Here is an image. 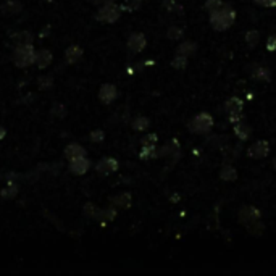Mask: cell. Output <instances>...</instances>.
I'll return each mask as SVG.
<instances>
[{"mask_svg":"<svg viewBox=\"0 0 276 276\" xmlns=\"http://www.w3.org/2000/svg\"><path fill=\"white\" fill-rule=\"evenodd\" d=\"M115 97H116V89H115V86H112V84L102 86V89H100V99H102L103 102L110 103L112 100H115Z\"/></svg>","mask_w":276,"mask_h":276,"instance_id":"7c38bea8","label":"cell"},{"mask_svg":"<svg viewBox=\"0 0 276 276\" xmlns=\"http://www.w3.org/2000/svg\"><path fill=\"white\" fill-rule=\"evenodd\" d=\"M270 152V144L267 140H257L255 144H252L247 149V155L254 160H260V158L267 157Z\"/></svg>","mask_w":276,"mask_h":276,"instance_id":"3957f363","label":"cell"},{"mask_svg":"<svg viewBox=\"0 0 276 276\" xmlns=\"http://www.w3.org/2000/svg\"><path fill=\"white\" fill-rule=\"evenodd\" d=\"M195 50H197V46H195V42L186 41V42H183V44H180V47L176 48V53L184 55V57H191V55H192Z\"/></svg>","mask_w":276,"mask_h":276,"instance_id":"5bb4252c","label":"cell"},{"mask_svg":"<svg viewBox=\"0 0 276 276\" xmlns=\"http://www.w3.org/2000/svg\"><path fill=\"white\" fill-rule=\"evenodd\" d=\"M171 65H173V68H176V70H183V68H186V65H187V57H184V55L176 53V57L173 58V61H171Z\"/></svg>","mask_w":276,"mask_h":276,"instance_id":"d6986e66","label":"cell"},{"mask_svg":"<svg viewBox=\"0 0 276 276\" xmlns=\"http://www.w3.org/2000/svg\"><path fill=\"white\" fill-rule=\"evenodd\" d=\"M212 126H213L212 115H208L207 112H202L197 116H194L192 121L189 123V131L194 134H207L212 130Z\"/></svg>","mask_w":276,"mask_h":276,"instance_id":"7a4b0ae2","label":"cell"},{"mask_svg":"<svg viewBox=\"0 0 276 276\" xmlns=\"http://www.w3.org/2000/svg\"><path fill=\"white\" fill-rule=\"evenodd\" d=\"M157 157H167V158H178L180 157V142H178V139L170 140V142L162 147L160 150H157Z\"/></svg>","mask_w":276,"mask_h":276,"instance_id":"5b68a950","label":"cell"},{"mask_svg":"<svg viewBox=\"0 0 276 276\" xmlns=\"http://www.w3.org/2000/svg\"><path fill=\"white\" fill-rule=\"evenodd\" d=\"M89 168V162L84 157H78L75 160H71V171L76 175H84Z\"/></svg>","mask_w":276,"mask_h":276,"instance_id":"8fae6325","label":"cell"},{"mask_svg":"<svg viewBox=\"0 0 276 276\" xmlns=\"http://www.w3.org/2000/svg\"><path fill=\"white\" fill-rule=\"evenodd\" d=\"M15 60H16V63L20 65V66H26V65H29L31 61L34 60V58H33V52H31V47H29V46H26V47H20V50L16 52Z\"/></svg>","mask_w":276,"mask_h":276,"instance_id":"9c48e42d","label":"cell"},{"mask_svg":"<svg viewBox=\"0 0 276 276\" xmlns=\"http://www.w3.org/2000/svg\"><path fill=\"white\" fill-rule=\"evenodd\" d=\"M145 44H147V41L144 38V34L136 33V34L131 36L130 41H128V48H130V50L134 52V53H139V52L144 50Z\"/></svg>","mask_w":276,"mask_h":276,"instance_id":"52a82bcc","label":"cell"},{"mask_svg":"<svg viewBox=\"0 0 276 276\" xmlns=\"http://www.w3.org/2000/svg\"><path fill=\"white\" fill-rule=\"evenodd\" d=\"M183 38V29L181 28H176V26H171L168 29V39L171 41H178Z\"/></svg>","mask_w":276,"mask_h":276,"instance_id":"603a6c76","label":"cell"},{"mask_svg":"<svg viewBox=\"0 0 276 276\" xmlns=\"http://www.w3.org/2000/svg\"><path fill=\"white\" fill-rule=\"evenodd\" d=\"M92 139H94V140H100V139H103V134L100 131H97V133L92 134Z\"/></svg>","mask_w":276,"mask_h":276,"instance_id":"4dcf8cb0","label":"cell"},{"mask_svg":"<svg viewBox=\"0 0 276 276\" xmlns=\"http://www.w3.org/2000/svg\"><path fill=\"white\" fill-rule=\"evenodd\" d=\"M259 218H260V212L257 210L255 207H244L242 210L239 212V220H241V223L245 226L255 223Z\"/></svg>","mask_w":276,"mask_h":276,"instance_id":"8992f818","label":"cell"},{"mask_svg":"<svg viewBox=\"0 0 276 276\" xmlns=\"http://www.w3.org/2000/svg\"><path fill=\"white\" fill-rule=\"evenodd\" d=\"M113 204H116V205H120V207H130V204H131V195L130 194H120L118 197H115L113 199Z\"/></svg>","mask_w":276,"mask_h":276,"instance_id":"ffe728a7","label":"cell"},{"mask_svg":"<svg viewBox=\"0 0 276 276\" xmlns=\"http://www.w3.org/2000/svg\"><path fill=\"white\" fill-rule=\"evenodd\" d=\"M220 176H222V180L225 181H234L237 180V171L231 167V165H226V167L222 170V173H220Z\"/></svg>","mask_w":276,"mask_h":276,"instance_id":"2e32d148","label":"cell"},{"mask_svg":"<svg viewBox=\"0 0 276 276\" xmlns=\"http://www.w3.org/2000/svg\"><path fill=\"white\" fill-rule=\"evenodd\" d=\"M257 5H260V7H267V8H272L276 7V0H254Z\"/></svg>","mask_w":276,"mask_h":276,"instance_id":"83f0119b","label":"cell"},{"mask_svg":"<svg viewBox=\"0 0 276 276\" xmlns=\"http://www.w3.org/2000/svg\"><path fill=\"white\" fill-rule=\"evenodd\" d=\"M118 168V163H116L113 158H103V160L97 165V171L102 175H110Z\"/></svg>","mask_w":276,"mask_h":276,"instance_id":"30bf717a","label":"cell"},{"mask_svg":"<svg viewBox=\"0 0 276 276\" xmlns=\"http://www.w3.org/2000/svg\"><path fill=\"white\" fill-rule=\"evenodd\" d=\"M244 108V102L239 97H231V99L226 100L225 103V110L228 115H236V113H242Z\"/></svg>","mask_w":276,"mask_h":276,"instance_id":"ba28073f","label":"cell"},{"mask_svg":"<svg viewBox=\"0 0 276 276\" xmlns=\"http://www.w3.org/2000/svg\"><path fill=\"white\" fill-rule=\"evenodd\" d=\"M2 136H3V130L0 128V138H2Z\"/></svg>","mask_w":276,"mask_h":276,"instance_id":"1f68e13d","label":"cell"},{"mask_svg":"<svg viewBox=\"0 0 276 276\" xmlns=\"http://www.w3.org/2000/svg\"><path fill=\"white\" fill-rule=\"evenodd\" d=\"M236 20V11L230 5H223L218 10L210 13V24L215 31H226L230 29Z\"/></svg>","mask_w":276,"mask_h":276,"instance_id":"6da1fadb","label":"cell"},{"mask_svg":"<svg viewBox=\"0 0 276 276\" xmlns=\"http://www.w3.org/2000/svg\"><path fill=\"white\" fill-rule=\"evenodd\" d=\"M50 60H52V55L48 53V52H46V50H44V52H41V53L38 55V61H39V65H41V66H46Z\"/></svg>","mask_w":276,"mask_h":276,"instance_id":"d4e9b609","label":"cell"},{"mask_svg":"<svg viewBox=\"0 0 276 276\" xmlns=\"http://www.w3.org/2000/svg\"><path fill=\"white\" fill-rule=\"evenodd\" d=\"M252 78L259 79V81H270L272 75H270V70L265 68V66H255L252 70Z\"/></svg>","mask_w":276,"mask_h":276,"instance_id":"9a60e30c","label":"cell"},{"mask_svg":"<svg viewBox=\"0 0 276 276\" xmlns=\"http://www.w3.org/2000/svg\"><path fill=\"white\" fill-rule=\"evenodd\" d=\"M265 47H267L268 52H276V34H272L267 39V46Z\"/></svg>","mask_w":276,"mask_h":276,"instance_id":"484cf974","label":"cell"},{"mask_svg":"<svg viewBox=\"0 0 276 276\" xmlns=\"http://www.w3.org/2000/svg\"><path fill=\"white\" fill-rule=\"evenodd\" d=\"M273 167L276 168V158H275V162H273Z\"/></svg>","mask_w":276,"mask_h":276,"instance_id":"d6a6232c","label":"cell"},{"mask_svg":"<svg viewBox=\"0 0 276 276\" xmlns=\"http://www.w3.org/2000/svg\"><path fill=\"white\" fill-rule=\"evenodd\" d=\"M100 21H105V23H113L120 18V10L118 7H115V3H110L105 5V7H102V10L99 11V15H97Z\"/></svg>","mask_w":276,"mask_h":276,"instance_id":"277c9868","label":"cell"},{"mask_svg":"<svg viewBox=\"0 0 276 276\" xmlns=\"http://www.w3.org/2000/svg\"><path fill=\"white\" fill-rule=\"evenodd\" d=\"M157 136L155 134H147V136L142 139V144H157Z\"/></svg>","mask_w":276,"mask_h":276,"instance_id":"f1b7e54d","label":"cell"},{"mask_svg":"<svg viewBox=\"0 0 276 276\" xmlns=\"http://www.w3.org/2000/svg\"><path fill=\"white\" fill-rule=\"evenodd\" d=\"M260 41V34L257 29H250L247 31V34H245V42H247L249 47H255L257 44H259Z\"/></svg>","mask_w":276,"mask_h":276,"instance_id":"e0dca14e","label":"cell"},{"mask_svg":"<svg viewBox=\"0 0 276 276\" xmlns=\"http://www.w3.org/2000/svg\"><path fill=\"white\" fill-rule=\"evenodd\" d=\"M94 3L99 5V7H105V5L115 3V0H94Z\"/></svg>","mask_w":276,"mask_h":276,"instance_id":"f546056e","label":"cell"},{"mask_svg":"<svg viewBox=\"0 0 276 276\" xmlns=\"http://www.w3.org/2000/svg\"><path fill=\"white\" fill-rule=\"evenodd\" d=\"M147 126H149V120L144 118V116H139V118H136L133 121V128L138 131H144L147 130Z\"/></svg>","mask_w":276,"mask_h":276,"instance_id":"44dd1931","label":"cell"},{"mask_svg":"<svg viewBox=\"0 0 276 276\" xmlns=\"http://www.w3.org/2000/svg\"><path fill=\"white\" fill-rule=\"evenodd\" d=\"M66 57H68L70 61H76L79 57H81V48L79 47H71L68 52H66Z\"/></svg>","mask_w":276,"mask_h":276,"instance_id":"cb8c5ba5","label":"cell"},{"mask_svg":"<svg viewBox=\"0 0 276 276\" xmlns=\"http://www.w3.org/2000/svg\"><path fill=\"white\" fill-rule=\"evenodd\" d=\"M223 2L222 0H207L205 2V10L208 11V13H212V11H215V10H218L220 7H223Z\"/></svg>","mask_w":276,"mask_h":276,"instance_id":"7402d4cb","label":"cell"},{"mask_svg":"<svg viewBox=\"0 0 276 276\" xmlns=\"http://www.w3.org/2000/svg\"><path fill=\"white\" fill-rule=\"evenodd\" d=\"M163 5L165 8L170 10V11H175V10H181L180 5L176 3V0H163Z\"/></svg>","mask_w":276,"mask_h":276,"instance_id":"4316f807","label":"cell"},{"mask_svg":"<svg viewBox=\"0 0 276 276\" xmlns=\"http://www.w3.org/2000/svg\"><path fill=\"white\" fill-rule=\"evenodd\" d=\"M66 157H68L70 160H75L78 157H84V150L79 145H70V149L66 150Z\"/></svg>","mask_w":276,"mask_h":276,"instance_id":"ac0fdd59","label":"cell"},{"mask_svg":"<svg viewBox=\"0 0 276 276\" xmlns=\"http://www.w3.org/2000/svg\"><path fill=\"white\" fill-rule=\"evenodd\" d=\"M234 133H236V136L241 140H245V139L250 138V133H252V130H250V126L245 125L244 121H239V123H236V125H234Z\"/></svg>","mask_w":276,"mask_h":276,"instance_id":"4fadbf2b","label":"cell"}]
</instances>
